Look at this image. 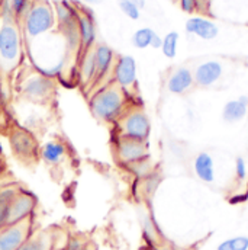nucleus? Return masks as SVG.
I'll list each match as a JSON object with an SVG mask.
<instances>
[{
	"label": "nucleus",
	"instance_id": "1",
	"mask_svg": "<svg viewBox=\"0 0 248 250\" xmlns=\"http://www.w3.org/2000/svg\"><path fill=\"white\" fill-rule=\"evenodd\" d=\"M89 106L92 114L102 123H118L128 111V96L114 82L96 90L90 99Z\"/></svg>",
	"mask_w": 248,
	"mask_h": 250
},
{
	"label": "nucleus",
	"instance_id": "2",
	"mask_svg": "<svg viewBox=\"0 0 248 250\" xmlns=\"http://www.w3.org/2000/svg\"><path fill=\"white\" fill-rule=\"evenodd\" d=\"M22 59V35L13 16H3L0 23V65L13 70Z\"/></svg>",
	"mask_w": 248,
	"mask_h": 250
},
{
	"label": "nucleus",
	"instance_id": "3",
	"mask_svg": "<svg viewBox=\"0 0 248 250\" xmlns=\"http://www.w3.org/2000/svg\"><path fill=\"white\" fill-rule=\"evenodd\" d=\"M23 32L28 40H37L54 29L57 25L54 6L47 0H34L22 18Z\"/></svg>",
	"mask_w": 248,
	"mask_h": 250
},
{
	"label": "nucleus",
	"instance_id": "4",
	"mask_svg": "<svg viewBox=\"0 0 248 250\" xmlns=\"http://www.w3.org/2000/svg\"><path fill=\"white\" fill-rule=\"evenodd\" d=\"M56 82L39 71L28 74L20 82V95L32 104H47L56 95Z\"/></svg>",
	"mask_w": 248,
	"mask_h": 250
},
{
	"label": "nucleus",
	"instance_id": "5",
	"mask_svg": "<svg viewBox=\"0 0 248 250\" xmlns=\"http://www.w3.org/2000/svg\"><path fill=\"white\" fill-rule=\"evenodd\" d=\"M118 129L119 137L139 143H147L151 132V123L142 109L131 108L118 121Z\"/></svg>",
	"mask_w": 248,
	"mask_h": 250
},
{
	"label": "nucleus",
	"instance_id": "6",
	"mask_svg": "<svg viewBox=\"0 0 248 250\" xmlns=\"http://www.w3.org/2000/svg\"><path fill=\"white\" fill-rule=\"evenodd\" d=\"M37 208V198L32 192L19 189L9 205V224H18L26 220H32Z\"/></svg>",
	"mask_w": 248,
	"mask_h": 250
},
{
	"label": "nucleus",
	"instance_id": "7",
	"mask_svg": "<svg viewBox=\"0 0 248 250\" xmlns=\"http://www.w3.org/2000/svg\"><path fill=\"white\" fill-rule=\"evenodd\" d=\"M34 234L32 220L0 229V250H18Z\"/></svg>",
	"mask_w": 248,
	"mask_h": 250
},
{
	"label": "nucleus",
	"instance_id": "8",
	"mask_svg": "<svg viewBox=\"0 0 248 250\" xmlns=\"http://www.w3.org/2000/svg\"><path fill=\"white\" fill-rule=\"evenodd\" d=\"M77 32L80 40V48L89 51L96 45V21L95 13L86 7L77 4Z\"/></svg>",
	"mask_w": 248,
	"mask_h": 250
},
{
	"label": "nucleus",
	"instance_id": "9",
	"mask_svg": "<svg viewBox=\"0 0 248 250\" xmlns=\"http://www.w3.org/2000/svg\"><path fill=\"white\" fill-rule=\"evenodd\" d=\"M136 60L132 56H119L112 68L114 83L118 84L126 93L131 92L136 84Z\"/></svg>",
	"mask_w": 248,
	"mask_h": 250
},
{
	"label": "nucleus",
	"instance_id": "10",
	"mask_svg": "<svg viewBox=\"0 0 248 250\" xmlns=\"http://www.w3.org/2000/svg\"><path fill=\"white\" fill-rule=\"evenodd\" d=\"M10 148L20 160H32L38 154V143L34 134L25 128H15L10 132Z\"/></svg>",
	"mask_w": 248,
	"mask_h": 250
},
{
	"label": "nucleus",
	"instance_id": "11",
	"mask_svg": "<svg viewBox=\"0 0 248 250\" xmlns=\"http://www.w3.org/2000/svg\"><path fill=\"white\" fill-rule=\"evenodd\" d=\"M116 159L128 166H132L135 163H139L148 157V148L147 143H139L134 140H128L124 137H119L116 140Z\"/></svg>",
	"mask_w": 248,
	"mask_h": 250
},
{
	"label": "nucleus",
	"instance_id": "12",
	"mask_svg": "<svg viewBox=\"0 0 248 250\" xmlns=\"http://www.w3.org/2000/svg\"><path fill=\"white\" fill-rule=\"evenodd\" d=\"M222 76V64L215 60L199 64L194 70V83L200 87H209L215 84Z\"/></svg>",
	"mask_w": 248,
	"mask_h": 250
},
{
	"label": "nucleus",
	"instance_id": "13",
	"mask_svg": "<svg viewBox=\"0 0 248 250\" xmlns=\"http://www.w3.org/2000/svg\"><path fill=\"white\" fill-rule=\"evenodd\" d=\"M93 56H95V62H96V70H97V76L96 80H102L105 76H108L115 64V51L106 45V44H96L93 48Z\"/></svg>",
	"mask_w": 248,
	"mask_h": 250
},
{
	"label": "nucleus",
	"instance_id": "14",
	"mask_svg": "<svg viewBox=\"0 0 248 250\" xmlns=\"http://www.w3.org/2000/svg\"><path fill=\"white\" fill-rule=\"evenodd\" d=\"M194 84L191 71L187 67H179L167 80V90L173 95H183L189 92Z\"/></svg>",
	"mask_w": 248,
	"mask_h": 250
},
{
	"label": "nucleus",
	"instance_id": "15",
	"mask_svg": "<svg viewBox=\"0 0 248 250\" xmlns=\"http://www.w3.org/2000/svg\"><path fill=\"white\" fill-rule=\"evenodd\" d=\"M186 31L202 40H213L218 35V26L212 21L200 16L187 19Z\"/></svg>",
	"mask_w": 248,
	"mask_h": 250
},
{
	"label": "nucleus",
	"instance_id": "16",
	"mask_svg": "<svg viewBox=\"0 0 248 250\" xmlns=\"http://www.w3.org/2000/svg\"><path fill=\"white\" fill-rule=\"evenodd\" d=\"M39 156L44 163L48 166H57L60 165L67 156V146L61 140H51L47 141L41 148H39Z\"/></svg>",
	"mask_w": 248,
	"mask_h": 250
},
{
	"label": "nucleus",
	"instance_id": "17",
	"mask_svg": "<svg viewBox=\"0 0 248 250\" xmlns=\"http://www.w3.org/2000/svg\"><path fill=\"white\" fill-rule=\"evenodd\" d=\"M193 169L196 176L206 184H212L215 181V165L213 157L208 151H200L193 162Z\"/></svg>",
	"mask_w": 248,
	"mask_h": 250
},
{
	"label": "nucleus",
	"instance_id": "18",
	"mask_svg": "<svg viewBox=\"0 0 248 250\" xmlns=\"http://www.w3.org/2000/svg\"><path fill=\"white\" fill-rule=\"evenodd\" d=\"M248 111V98L240 96L238 99L229 101L224 105L222 109V118L227 123H238L243 118H246Z\"/></svg>",
	"mask_w": 248,
	"mask_h": 250
},
{
	"label": "nucleus",
	"instance_id": "19",
	"mask_svg": "<svg viewBox=\"0 0 248 250\" xmlns=\"http://www.w3.org/2000/svg\"><path fill=\"white\" fill-rule=\"evenodd\" d=\"M56 236L51 231L34 233L18 250H54Z\"/></svg>",
	"mask_w": 248,
	"mask_h": 250
},
{
	"label": "nucleus",
	"instance_id": "20",
	"mask_svg": "<svg viewBox=\"0 0 248 250\" xmlns=\"http://www.w3.org/2000/svg\"><path fill=\"white\" fill-rule=\"evenodd\" d=\"M20 188L16 187H4L0 189V229L7 226L9 218V205L15 195L18 193Z\"/></svg>",
	"mask_w": 248,
	"mask_h": 250
},
{
	"label": "nucleus",
	"instance_id": "21",
	"mask_svg": "<svg viewBox=\"0 0 248 250\" xmlns=\"http://www.w3.org/2000/svg\"><path fill=\"white\" fill-rule=\"evenodd\" d=\"M80 76L84 83H90L96 80L97 70H96V62L93 56V50L84 51V56L81 59V65H80Z\"/></svg>",
	"mask_w": 248,
	"mask_h": 250
},
{
	"label": "nucleus",
	"instance_id": "22",
	"mask_svg": "<svg viewBox=\"0 0 248 250\" xmlns=\"http://www.w3.org/2000/svg\"><path fill=\"white\" fill-rule=\"evenodd\" d=\"M155 35V31L151 28H139L132 35V45L138 50H145L151 47V41Z\"/></svg>",
	"mask_w": 248,
	"mask_h": 250
},
{
	"label": "nucleus",
	"instance_id": "23",
	"mask_svg": "<svg viewBox=\"0 0 248 250\" xmlns=\"http://www.w3.org/2000/svg\"><path fill=\"white\" fill-rule=\"evenodd\" d=\"M179 32L172 31L169 34H166V37L163 38V45H161V51L167 59H174L177 54V45H179Z\"/></svg>",
	"mask_w": 248,
	"mask_h": 250
},
{
	"label": "nucleus",
	"instance_id": "24",
	"mask_svg": "<svg viewBox=\"0 0 248 250\" xmlns=\"http://www.w3.org/2000/svg\"><path fill=\"white\" fill-rule=\"evenodd\" d=\"M216 250H248L247 236H235L218 245Z\"/></svg>",
	"mask_w": 248,
	"mask_h": 250
},
{
	"label": "nucleus",
	"instance_id": "25",
	"mask_svg": "<svg viewBox=\"0 0 248 250\" xmlns=\"http://www.w3.org/2000/svg\"><path fill=\"white\" fill-rule=\"evenodd\" d=\"M32 3H34V0H9V7L13 13L15 19L19 21L25 16V13L28 12V9L31 7Z\"/></svg>",
	"mask_w": 248,
	"mask_h": 250
},
{
	"label": "nucleus",
	"instance_id": "26",
	"mask_svg": "<svg viewBox=\"0 0 248 250\" xmlns=\"http://www.w3.org/2000/svg\"><path fill=\"white\" fill-rule=\"evenodd\" d=\"M119 9L122 10L125 16H128L132 21H138L141 16V10L131 1V0H118Z\"/></svg>",
	"mask_w": 248,
	"mask_h": 250
},
{
	"label": "nucleus",
	"instance_id": "27",
	"mask_svg": "<svg viewBox=\"0 0 248 250\" xmlns=\"http://www.w3.org/2000/svg\"><path fill=\"white\" fill-rule=\"evenodd\" d=\"M235 176L238 181L247 179V163L243 157H237L235 160Z\"/></svg>",
	"mask_w": 248,
	"mask_h": 250
},
{
	"label": "nucleus",
	"instance_id": "28",
	"mask_svg": "<svg viewBox=\"0 0 248 250\" xmlns=\"http://www.w3.org/2000/svg\"><path fill=\"white\" fill-rule=\"evenodd\" d=\"M84 243L78 239V237H71L67 240V243L64 245L62 250H84Z\"/></svg>",
	"mask_w": 248,
	"mask_h": 250
},
{
	"label": "nucleus",
	"instance_id": "29",
	"mask_svg": "<svg viewBox=\"0 0 248 250\" xmlns=\"http://www.w3.org/2000/svg\"><path fill=\"white\" fill-rule=\"evenodd\" d=\"M180 9L186 13H193L197 6H199V0H179Z\"/></svg>",
	"mask_w": 248,
	"mask_h": 250
},
{
	"label": "nucleus",
	"instance_id": "30",
	"mask_svg": "<svg viewBox=\"0 0 248 250\" xmlns=\"http://www.w3.org/2000/svg\"><path fill=\"white\" fill-rule=\"evenodd\" d=\"M161 45H163V38L155 32V35H154V38L151 41V47L153 48H161Z\"/></svg>",
	"mask_w": 248,
	"mask_h": 250
},
{
	"label": "nucleus",
	"instance_id": "31",
	"mask_svg": "<svg viewBox=\"0 0 248 250\" xmlns=\"http://www.w3.org/2000/svg\"><path fill=\"white\" fill-rule=\"evenodd\" d=\"M131 1H132V3L139 9V10L145 7V0H131Z\"/></svg>",
	"mask_w": 248,
	"mask_h": 250
},
{
	"label": "nucleus",
	"instance_id": "32",
	"mask_svg": "<svg viewBox=\"0 0 248 250\" xmlns=\"http://www.w3.org/2000/svg\"><path fill=\"white\" fill-rule=\"evenodd\" d=\"M158 250H180L174 246H170V245H161V246H155Z\"/></svg>",
	"mask_w": 248,
	"mask_h": 250
},
{
	"label": "nucleus",
	"instance_id": "33",
	"mask_svg": "<svg viewBox=\"0 0 248 250\" xmlns=\"http://www.w3.org/2000/svg\"><path fill=\"white\" fill-rule=\"evenodd\" d=\"M81 1H84V3H87V4H100L103 0H81Z\"/></svg>",
	"mask_w": 248,
	"mask_h": 250
},
{
	"label": "nucleus",
	"instance_id": "34",
	"mask_svg": "<svg viewBox=\"0 0 248 250\" xmlns=\"http://www.w3.org/2000/svg\"><path fill=\"white\" fill-rule=\"evenodd\" d=\"M139 250H158L155 246H150V245H147V246H144V248H141Z\"/></svg>",
	"mask_w": 248,
	"mask_h": 250
},
{
	"label": "nucleus",
	"instance_id": "35",
	"mask_svg": "<svg viewBox=\"0 0 248 250\" xmlns=\"http://www.w3.org/2000/svg\"><path fill=\"white\" fill-rule=\"evenodd\" d=\"M246 195H247V198H248V188H247V193H246Z\"/></svg>",
	"mask_w": 248,
	"mask_h": 250
}]
</instances>
